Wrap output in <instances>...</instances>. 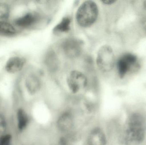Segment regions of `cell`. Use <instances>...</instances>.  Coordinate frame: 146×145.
<instances>
[{
	"instance_id": "6da1fadb",
	"label": "cell",
	"mask_w": 146,
	"mask_h": 145,
	"mask_svg": "<svg viewBox=\"0 0 146 145\" xmlns=\"http://www.w3.org/2000/svg\"><path fill=\"white\" fill-rule=\"evenodd\" d=\"M146 133L145 119L142 114L133 112L128 117L119 136L121 145H139L144 141Z\"/></svg>"
},
{
	"instance_id": "7a4b0ae2",
	"label": "cell",
	"mask_w": 146,
	"mask_h": 145,
	"mask_svg": "<svg viewBox=\"0 0 146 145\" xmlns=\"http://www.w3.org/2000/svg\"><path fill=\"white\" fill-rule=\"evenodd\" d=\"M117 75L121 79L136 74L141 67L139 58L132 53L126 52L119 57L116 62Z\"/></svg>"
},
{
	"instance_id": "3957f363",
	"label": "cell",
	"mask_w": 146,
	"mask_h": 145,
	"mask_svg": "<svg viewBox=\"0 0 146 145\" xmlns=\"http://www.w3.org/2000/svg\"><path fill=\"white\" fill-rule=\"evenodd\" d=\"M98 14V6L94 2L88 1L79 7L76 13L77 23L82 27H88L94 23Z\"/></svg>"
},
{
	"instance_id": "277c9868",
	"label": "cell",
	"mask_w": 146,
	"mask_h": 145,
	"mask_svg": "<svg viewBox=\"0 0 146 145\" xmlns=\"http://www.w3.org/2000/svg\"><path fill=\"white\" fill-rule=\"evenodd\" d=\"M32 118L29 111L22 105H18L14 112V131L16 136L24 133L31 125Z\"/></svg>"
},
{
	"instance_id": "5b68a950",
	"label": "cell",
	"mask_w": 146,
	"mask_h": 145,
	"mask_svg": "<svg viewBox=\"0 0 146 145\" xmlns=\"http://www.w3.org/2000/svg\"><path fill=\"white\" fill-rule=\"evenodd\" d=\"M97 64L100 70L109 72L115 65V57L111 47L104 45L100 49L97 56Z\"/></svg>"
},
{
	"instance_id": "8992f818",
	"label": "cell",
	"mask_w": 146,
	"mask_h": 145,
	"mask_svg": "<svg viewBox=\"0 0 146 145\" xmlns=\"http://www.w3.org/2000/svg\"><path fill=\"white\" fill-rule=\"evenodd\" d=\"M39 16L35 12H29L14 17L10 22L21 32L33 27L38 21Z\"/></svg>"
},
{
	"instance_id": "52a82bcc",
	"label": "cell",
	"mask_w": 146,
	"mask_h": 145,
	"mask_svg": "<svg viewBox=\"0 0 146 145\" xmlns=\"http://www.w3.org/2000/svg\"><path fill=\"white\" fill-rule=\"evenodd\" d=\"M75 125V119L73 112L69 110L64 111L59 115L56 127L60 133L68 134L72 132Z\"/></svg>"
},
{
	"instance_id": "ba28073f",
	"label": "cell",
	"mask_w": 146,
	"mask_h": 145,
	"mask_svg": "<svg viewBox=\"0 0 146 145\" xmlns=\"http://www.w3.org/2000/svg\"><path fill=\"white\" fill-rule=\"evenodd\" d=\"M67 84L72 93H77L86 87L87 80L86 76L80 72L73 71L68 77Z\"/></svg>"
},
{
	"instance_id": "9c48e42d",
	"label": "cell",
	"mask_w": 146,
	"mask_h": 145,
	"mask_svg": "<svg viewBox=\"0 0 146 145\" xmlns=\"http://www.w3.org/2000/svg\"><path fill=\"white\" fill-rule=\"evenodd\" d=\"M107 135L101 127L93 128L88 134L86 140V145H107Z\"/></svg>"
},
{
	"instance_id": "30bf717a",
	"label": "cell",
	"mask_w": 146,
	"mask_h": 145,
	"mask_svg": "<svg viewBox=\"0 0 146 145\" xmlns=\"http://www.w3.org/2000/svg\"><path fill=\"white\" fill-rule=\"evenodd\" d=\"M26 64V60L23 56L14 55L7 60L4 66V70L9 74H19L23 70Z\"/></svg>"
},
{
	"instance_id": "8fae6325",
	"label": "cell",
	"mask_w": 146,
	"mask_h": 145,
	"mask_svg": "<svg viewBox=\"0 0 146 145\" xmlns=\"http://www.w3.org/2000/svg\"><path fill=\"white\" fill-rule=\"evenodd\" d=\"M64 52L70 58H75L80 54L82 49V43L75 38H70L64 42L63 44Z\"/></svg>"
},
{
	"instance_id": "7c38bea8",
	"label": "cell",
	"mask_w": 146,
	"mask_h": 145,
	"mask_svg": "<svg viewBox=\"0 0 146 145\" xmlns=\"http://www.w3.org/2000/svg\"><path fill=\"white\" fill-rule=\"evenodd\" d=\"M16 1H0V21H11Z\"/></svg>"
},
{
	"instance_id": "4fadbf2b",
	"label": "cell",
	"mask_w": 146,
	"mask_h": 145,
	"mask_svg": "<svg viewBox=\"0 0 146 145\" xmlns=\"http://www.w3.org/2000/svg\"><path fill=\"white\" fill-rule=\"evenodd\" d=\"M12 121L13 120L5 107L0 111V137L9 132L14 131Z\"/></svg>"
},
{
	"instance_id": "5bb4252c",
	"label": "cell",
	"mask_w": 146,
	"mask_h": 145,
	"mask_svg": "<svg viewBox=\"0 0 146 145\" xmlns=\"http://www.w3.org/2000/svg\"><path fill=\"white\" fill-rule=\"evenodd\" d=\"M20 33L10 21H0V36L13 37Z\"/></svg>"
},
{
	"instance_id": "9a60e30c",
	"label": "cell",
	"mask_w": 146,
	"mask_h": 145,
	"mask_svg": "<svg viewBox=\"0 0 146 145\" xmlns=\"http://www.w3.org/2000/svg\"><path fill=\"white\" fill-rule=\"evenodd\" d=\"M16 137L14 131L9 132L0 137V145H15Z\"/></svg>"
},
{
	"instance_id": "2e32d148",
	"label": "cell",
	"mask_w": 146,
	"mask_h": 145,
	"mask_svg": "<svg viewBox=\"0 0 146 145\" xmlns=\"http://www.w3.org/2000/svg\"><path fill=\"white\" fill-rule=\"evenodd\" d=\"M71 20L69 17H65L55 27L54 31L59 32H66L71 27Z\"/></svg>"
},
{
	"instance_id": "e0dca14e",
	"label": "cell",
	"mask_w": 146,
	"mask_h": 145,
	"mask_svg": "<svg viewBox=\"0 0 146 145\" xmlns=\"http://www.w3.org/2000/svg\"><path fill=\"white\" fill-rule=\"evenodd\" d=\"M136 24L139 33L146 36V14L139 15Z\"/></svg>"
},
{
	"instance_id": "ac0fdd59",
	"label": "cell",
	"mask_w": 146,
	"mask_h": 145,
	"mask_svg": "<svg viewBox=\"0 0 146 145\" xmlns=\"http://www.w3.org/2000/svg\"><path fill=\"white\" fill-rule=\"evenodd\" d=\"M133 6L139 15L146 14V1H133Z\"/></svg>"
},
{
	"instance_id": "d6986e66",
	"label": "cell",
	"mask_w": 146,
	"mask_h": 145,
	"mask_svg": "<svg viewBox=\"0 0 146 145\" xmlns=\"http://www.w3.org/2000/svg\"><path fill=\"white\" fill-rule=\"evenodd\" d=\"M5 104H4V101L3 98L0 96V111L3 109L5 108Z\"/></svg>"
},
{
	"instance_id": "ffe728a7",
	"label": "cell",
	"mask_w": 146,
	"mask_h": 145,
	"mask_svg": "<svg viewBox=\"0 0 146 145\" xmlns=\"http://www.w3.org/2000/svg\"><path fill=\"white\" fill-rule=\"evenodd\" d=\"M105 4H107V5H111V4H114L116 2V1H114V0H105L103 1Z\"/></svg>"
}]
</instances>
